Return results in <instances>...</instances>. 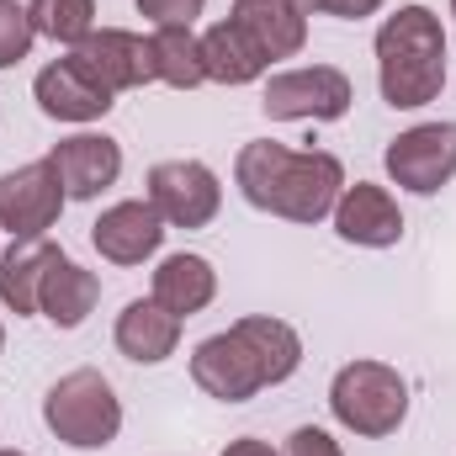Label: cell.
I'll return each mask as SVG.
<instances>
[{
    "instance_id": "24",
    "label": "cell",
    "mask_w": 456,
    "mask_h": 456,
    "mask_svg": "<svg viewBox=\"0 0 456 456\" xmlns=\"http://www.w3.org/2000/svg\"><path fill=\"white\" fill-rule=\"evenodd\" d=\"M32 37H37V27H32L27 5L0 0V69L21 64V59H27V48H32Z\"/></svg>"
},
{
    "instance_id": "29",
    "label": "cell",
    "mask_w": 456,
    "mask_h": 456,
    "mask_svg": "<svg viewBox=\"0 0 456 456\" xmlns=\"http://www.w3.org/2000/svg\"><path fill=\"white\" fill-rule=\"evenodd\" d=\"M0 350H5V330H0Z\"/></svg>"
},
{
    "instance_id": "10",
    "label": "cell",
    "mask_w": 456,
    "mask_h": 456,
    "mask_svg": "<svg viewBox=\"0 0 456 456\" xmlns=\"http://www.w3.org/2000/svg\"><path fill=\"white\" fill-rule=\"evenodd\" d=\"M191 377H197L202 393H213V398H224V403H244V398H255V393L265 387V371H260L255 350L239 340L233 330L197 345V355H191Z\"/></svg>"
},
{
    "instance_id": "15",
    "label": "cell",
    "mask_w": 456,
    "mask_h": 456,
    "mask_svg": "<svg viewBox=\"0 0 456 456\" xmlns=\"http://www.w3.org/2000/svg\"><path fill=\"white\" fill-rule=\"evenodd\" d=\"M233 21L249 32V43L271 59H292L303 43H308V16L297 0H239L233 5Z\"/></svg>"
},
{
    "instance_id": "26",
    "label": "cell",
    "mask_w": 456,
    "mask_h": 456,
    "mask_svg": "<svg viewBox=\"0 0 456 456\" xmlns=\"http://www.w3.org/2000/svg\"><path fill=\"white\" fill-rule=\"evenodd\" d=\"M287 456H340V446L330 441V430H319V425H303V430H292Z\"/></svg>"
},
{
    "instance_id": "5",
    "label": "cell",
    "mask_w": 456,
    "mask_h": 456,
    "mask_svg": "<svg viewBox=\"0 0 456 456\" xmlns=\"http://www.w3.org/2000/svg\"><path fill=\"white\" fill-rule=\"evenodd\" d=\"M260 107L276 122H335V117L350 112V80L330 64L287 69V75H271Z\"/></svg>"
},
{
    "instance_id": "13",
    "label": "cell",
    "mask_w": 456,
    "mask_h": 456,
    "mask_svg": "<svg viewBox=\"0 0 456 456\" xmlns=\"http://www.w3.org/2000/svg\"><path fill=\"white\" fill-rule=\"evenodd\" d=\"M335 228H340L345 244L387 249V244L403 239V213H398V202H393L382 186L355 181V186H345L340 202H335Z\"/></svg>"
},
{
    "instance_id": "20",
    "label": "cell",
    "mask_w": 456,
    "mask_h": 456,
    "mask_svg": "<svg viewBox=\"0 0 456 456\" xmlns=\"http://www.w3.org/2000/svg\"><path fill=\"white\" fill-rule=\"evenodd\" d=\"M202 64H208V80H224V86H249V80H260V69H265V53L249 43V32L228 16L218 27H208V37H202Z\"/></svg>"
},
{
    "instance_id": "8",
    "label": "cell",
    "mask_w": 456,
    "mask_h": 456,
    "mask_svg": "<svg viewBox=\"0 0 456 456\" xmlns=\"http://www.w3.org/2000/svg\"><path fill=\"white\" fill-rule=\"evenodd\" d=\"M387 175L419 197L441 191L456 175V122H425L387 143Z\"/></svg>"
},
{
    "instance_id": "18",
    "label": "cell",
    "mask_w": 456,
    "mask_h": 456,
    "mask_svg": "<svg viewBox=\"0 0 456 456\" xmlns=\"http://www.w3.org/2000/svg\"><path fill=\"white\" fill-rule=\"evenodd\" d=\"M213 292H218V271H213L202 255H170V260H159V271H154V303L170 308L175 319L202 314V308L213 303Z\"/></svg>"
},
{
    "instance_id": "17",
    "label": "cell",
    "mask_w": 456,
    "mask_h": 456,
    "mask_svg": "<svg viewBox=\"0 0 456 456\" xmlns=\"http://www.w3.org/2000/svg\"><path fill=\"white\" fill-rule=\"evenodd\" d=\"M96 297H102V281H96L91 271H80V265L59 249L53 265H48V276H43L37 314H48L59 330H75V324H86V314L96 308Z\"/></svg>"
},
{
    "instance_id": "11",
    "label": "cell",
    "mask_w": 456,
    "mask_h": 456,
    "mask_svg": "<svg viewBox=\"0 0 456 456\" xmlns=\"http://www.w3.org/2000/svg\"><path fill=\"white\" fill-rule=\"evenodd\" d=\"M48 165L59 170L64 197L91 202V197H102L117 175H122V149H117L107 133H75V138H59L53 143Z\"/></svg>"
},
{
    "instance_id": "4",
    "label": "cell",
    "mask_w": 456,
    "mask_h": 456,
    "mask_svg": "<svg viewBox=\"0 0 456 456\" xmlns=\"http://www.w3.org/2000/svg\"><path fill=\"white\" fill-rule=\"evenodd\" d=\"M330 409L355 436H393L409 414V387L382 361H350L330 387Z\"/></svg>"
},
{
    "instance_id": "19",
    "label": "cell",
    "mask_w": 456,
    "mask_h": 456,
    "mask_svg": "<svg viewBox=\"0 0 456 456\" xmlns=\"http://www.w3.org/2000/svg\"><path fill=\"white\" fill-rule=\"evenodd\" d=\"M53 255H59V244H48V239H16L0 255V303L11 314H37V292H43Z\"/></svg>"
},
{
    "instance_id": "25",
    "label": "cell",
    "mask_w": 456,
    "mask_h": 456,
    "mask_svg": "<svg viewBox=\"0 0 456 456\" xmlns=\"http://www.w3.org/2000/svg\"><path fill=\"white\" fill-rule=\"evenodd\" d=\"M208 0H138V11L159 27H191V16H202Z\"/></svg>"
},
{
    "instance_id": "2",
    "label": "cell",
    "mask_w": 456,
    "mask_h": 456,
    "mask_svg": "<svg viewBox=\"0 0 456 456\" xmlns=\"http://www.w3.org/2000/svg\"><path fill=\"white\" fill-rule=\"evenodd\" d=\"M377 80L382 102L398 112L430 107L446 86V32L441 16L425 5H403L377 32Z\"/></svg>"
},
{
    "instance_id": "3",
    "label": "cell",
    "mask_w": 456,
    "mask_h": 456,
    "mask_svg": "<svg viewBox=\"0 0 456 456\" xmlns=\"http://www.w3.org/2000/svg\"><path fill=\"white\" fill-rule=\"evenodd\" d=\"M43 419H48V430H53L64 446H75V452H102V446H112L117 430H122V403H117L112 382H107L102 371L80 366V371H69V377H59V382L48 387Z\"/></svg>"
},
{
    "instance_id": "30",
    "label": "cell",
    "mask_w": 456,
    "mask_h": 456,
    "mask_svg": "<svg viewBox=\"0 0 456 456\" xmlns=\"http://www.w3.org/2000/svg\"><path fill=\"white\" fill-rule=\"evenodd\" d=\"M0 456H21V452H0Z\"/></svg>"
},
{
    "instance_id": "7",
    "label": "cell",
    "mask_w": 456,
    "mask_h": 456,
    "mask_svg": "<svg viewBox=\"0 0 456 456\" xmlns=\"http://www.w3.org/2000/svg\"><path fill=\"white\" fill-rule=\"evenodd\" d=\"M64 213V186L48 159L0 175V228L11 239H43Z\"/></svg>"
},
{
    "instance_id": "12",
    "label": "cell",
    "mask_w": 456,
    "mask_h": 456,
    "mask_svg": "<svg viewBox=\"0 0 456 456\" xmlns=\"http://www.w3.org/2000/svg\"><path fill=\"white\" fill-rule=\"evenodd\" d=\"M165 239V218L154 213V202H117L91 224V244L112 260V265H143Z\"/></svg>"
},
{
    "instance_id": "31",
    "label": "cell",
    "mask_w": 456,
    "mask_h": 456,
    "mask_svg": "<svg viewBox=\"0 0 456 456\" xmlns=\"http://www.w3.org/2000/svg\"><path fill=\"white\" fill-rule=\"evenodd\" d=\"M452 16H456V0H452Z\"/></svg>"
},
{
    "instance_id": "6",
    "label": "cell",
    "mask_w": 456,
    "mask_h": 456,
    "mask_svg": "<svg viewBox=\"0 0 456 456\" xmlns=\"http://www.w3.org/2000/svg\"><path fill=\"white\" fill-rule=\"evenodd\" d=\"M149 202H154V213L165 224L208 228L218 218L224 191H218V175L208 165H197V159H165V165L149 170Z\"/></svg>"
},
{
    "instance_id": "16",
    "label": "cell",
    "mask_w": 456,
    "mask_h": 456,
    "mask_svg": "<svg viewBox=\"0 0 456 456\" xmlns=\"http://www.w3.org/2000/svg\"><path fill=\"white\" fill-rule=\"evenodd\" d=\"M175 340H181V319L170 308H159L154 297H138L117 314V350L138 366H154V361L175 355Z\"/></svg>"
},
{
    "instance_id": "1",
    "label": "cell",
    "mask_w": 456,
    "mask_h": 456,
    "mask_svg": "<svg viewBox=\"0 0 456 456\" xmlns=\"http://www.w3.org/2000/svg\"><path fill=\"white\" fill-rule=\"evenodd\" d=\"M233 175H239V191L260 213H276L292 224H319L324 213H335L345 186V170L335 154H324V149L297 154L287 143H244Z\"/></svg>"
},
{
    "instance_id": "28",
    "label": "cell",
    "mask_w": 456,
    "mask_h": 456,
    "mask_svg": "<svg viewBox=\"0 0 456 456\" xmlns=\"http://www.w3.org/2000/svg\"><path fill=\"white\" fill-rule=\"evenodd\" d=\"M224 456H276V452H271L265 441H249V436H244V441H233V446H228Z\"/></svg>"
},
{
    "instance_id": "9",
    "label": "cell",
    "mask_w": 456,
    "mask_h": 456,
    "mask_svg": "<svg viewBox=\"0 0 456 456\" xmlns=\"http://www.w3.org/2000/svg\"><path fill=\"white\" fill-rule=\"evenodd\" d=\"M69 59H75L91 80H102L112 96L117 91H138V86L159 80V75H154V43L138 37V32H122V27H102V32H91Z\"/></svg>"
},
{
    "instance_id": "27",
    "label": "cell",
    "mask_w": 456,
    "mask_h": 456,
    "mask_svg": "<svg viewBox=\"0 0 456 456\" xmlns=\"http://www.w3.org/2000/svg\"><path fill=\"white\" fill-rule=\"evenodd\" d=\"M303 11H324V16H345V21H361V16H371L382 0H297Z\"/></svg>"
},
{
    "instance_id": "22",
    "label": "cell",
    "mask_w": 456,
    "mask_h": 456,
    "mask_svg": "<svg viewBox=\"0 0 456 456\" xmlns=\"http://www.w3.org/2000/svg\"><path fill=\"white\" fill-rule=\"evenodd\" d=\"M154 75L175 91H191L208 80V64H202V37H191V27H159L154 37Z\"/></svg>"
},
{
    "instance_id": "14",
    "label": "cell",
    "mask_w": 456,
    "mask_h": 456,
    "mask_svg": "<svg viewBox=\"0 0 456 456\" xmlns=\"http://www.w3.org/2000/svg\"><path fill=\"white\" fill-rule=\"evenodd\" d=\"M37 107L59 122H96V117L112 112V91L102 80H91L75 59H59L37 75Z\"/></svg>"
},
{
    "instance_id": "21",
    "label": "cell",
    "mask_w": 456,
    "mask_h": 456,
    "mask_svg": "<svg viewBox=\"0 0 456 456\" xmlns=\"http://www.w3.org/2000/svg\"><path fill=\"white\" fill-rule=\"evenodd\" d=\"M233 335L255 350V361H260V371H265V387L287 382V377L297 371V361H303V340H297V330L281 324V319H239Z\"/></svg>"
},
{
    "instance_id": "23",
    "label": "cell",
    "mask_w": 456,
    "mask_h": 456,
    "mask_svg": "<svg viewBox=\"0 0 456 456\" xmlns=\"http://www.w3.org/2000/svg\"><path fill=\"white\" fill-rule=\"evenodd\" d=\"M27 16H32V27H37L43 37H53V43H75V48H80V43L91 37L96 5H91V0H32Z\"/></svg>"
}]
</instances>
